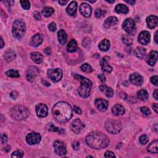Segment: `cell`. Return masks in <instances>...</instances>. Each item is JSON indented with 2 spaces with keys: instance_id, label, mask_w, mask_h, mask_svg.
<instances>
[{
  "instance_id": "cell-1",
  "label": "cell",
  "mask_w": 158,
  "mask_h": 158,
  "mask_svg": "<svg viewBox=\"0 0 158 158\" xmlns=\"http://www.w3.org/2000/svg\"><path fill=\"white\" fill-rule=\"evenodd\" d=\"M54 117L58 122L64 124L68 122L72 117V109L69 103L60 101L54 105L53 109Z\"/></svg>"
},
{
  "instance_id": "cell-2",
  "label": "cell",
  "mask_w": 158,
  "mask_h": 158,
  "mask_svg": "<svg viewBox=\"0 0 158 158\" xmlns=\"http://www.w3.org/2000/svg\"><path fill=\"white\" fill-rule=\"evenodd\" d=\"M109 142V139L106 135L99 132L90 133L86 137L87 144L95 149H101L107 147Z\"/></svg>"
},
{
  "instance_id": "cell-3",
  "label": "cell",
  "mask_w": 158,
  "mask_h": 158,
  "mask_svg": "<svg viewBox=\"0 0 158 158\" xmlns=\"http://www.w3.org/2000/svg\"><path fill=\"white\" fill-rule=\"evenodd\" d=\"M75 79L80 81L81 85L78 89V93L81 97L84 98H88L90 95L91 89L92 87V83L88 78L84 77L82 75L75 74L74 75Z\"/></svg>"
},
{
  "instance_id": "cell-4",
  "label": "cell",
  "mask_w": 158,
  "mask_h": 158,
  "mask_svg": "<svg viewBox=\"0 0 158 158\" xmlns=\"http://www.w3.org/2000/svg\"><path fill=\"white\" fill-rule=\"evenodd\" d=\"M29 114L28 109L21 105L15 106L10 110V114L12 117L17 120H21L27 118Z\"/></svg>"
},
{
  "instance_id": "cell-5",
  "label": "cell",
  "mask_w": 158,
  "mask_h": 158,
  "mask_svg": "<svg viewBox=\"0 0 158 158\" xmlns=\"http://www.w3.org/2000/svg\"><path fill=\"white\" fill-rule=\"evenodd\" d=\"M26 33V24L22 20H16L13 26V35L16 38H21Z\"/></svg>"
},
{
  "instance_id": "cell-6",
  "label": "cell",
  "mask_w": 158,
  "mask_h": 158,
  "mask_svg": "<svg viewBox=\"0 0 158 158\" xmlns=\"http://www.w3.org/2000/svg\"><path fill=\"white\" fill-rule=\"evenodd\" d=\"M122 124L118 120H109L106 121L105 123L106 130L108 132L112 133V134H116V133H118L122 130Z\"/></svg>"
},
{
  "instance_id": "cell-7",
  "label": "cell",
  "mask_w": 158,
  "mask_h": 158,
  "mask_svg": "<svg viewBox=\"0 0 158 158\" xmlns=\"http://www.w3.org/2000/svg\"><path fill=\"white\" fill-rule=\"evenodd\" d=\"M122 27L129 35H134L136 32L135 22L131 18H128L124 22Z\"/></svg>"
},
{
  "instance_id": "cell-8",
  "label": "cell",
  "mask_w": 158,
  "mask_h": 158,
  "mask_svg": "<svg viewBox=\"0 0 158 158\" xmlns=\"http://www.w3.org/2000/svg\"><path fill=\"white\" fill-rule=\"evenodd\" d=\"M48 76L54 82H58L61 80L63 75V70L59 69H50L48 70Z\"/></svg>"
},
{
  "instance_id": "cell-9",
  "label": "cell",
  "mask_w": 158,
  "mask_h": 158,
  "mask_svg": "<svg viewBox=\"0 0 158 158\" xmlns=\"http://www.w3.org/2000/svg\"><path fill=\"white\" fill-rule=\"evenodd\" d=\"M54 149L55 153L59 156H63L66 154L67 149L65 144L61 141H56L54 143Z\"/></svg>"
},
{
  "instance_id": "cell-10",
  "label": "cell",
  "mask_w": 158,
  "mask_h": 158,
  "mask_svg": "<svg viewBox=\"0 0 158 158\" xmlns=\"http://www.w3.org/2000/svg\"><path fill=\"white\" fill-rule=\"evenodd\" d=\"M41 135L38 133H30L26 137V141L28 144L33 145L38 144L41 141Z\"/></svg>"
},
{
  "instance_id": "cell-11",
  "label": "cell",
  "mask_w": 158,
  "mask_h": 158,
  "mask_svg": "<svg viewBox=\"0 0 158 158\" xmlns=\"http://www.w3.org/2000/svg\"><path fill=\"white\" fill-rule=\"evenodd\" d=\"M39 70L35 66H30L27 69L26 78L28 81L33 82L36 77L38 75Z\"/></svg>"
},
{
  "instance_id": "cell-12",
  "label": "cell",
  "mask_w": 158,
  "mask_h": 158,
  "mask_svg": "<svg viewBox=\"0 0 158 158\" xmlns=\"http://www.w3.org/2000/svg\"><path fill=\"white\" fill-rule=\"evenodd\" d=\"M84 127L85 124L79 119L74 120L71 124V130L75 133H80Z\"/></svg>"
},
{
  "instance_id": "cell-13",
  "label": "cell",
  "mask_w": 158,
  "mask_h": 158,
  "mask_svg": "<svg viewBox=\"0 0 158 158\" xmlns=\"http://www.w3.org/2000/svg\"><path fill=\"white\" fill-rule=\"evenodd\" d=\"M130 80L131 83L136 86H141L143 83V77L137 72L133 73L130 75Z\"/></svg>"
},
{
  "instance_id": "cell-14",
  "label": "cell",
  "mask_w": 158,
  "mask_h": 158,
  "mask_svg": "<svg viewBox=\"0 0 158 158\" xmlns=\"http://www.w3.org/2000/svg\"><path fill=\"white\" fill-rule=\"evenodd\" d=\"M138 41L142 45H148L151 40V35L148 31H143L139 34L138 37Z\"/></svg>"
},
{
  "instance_id": "cell-15",
  "label": "cell",
  "mask_w": 158,
  "mask_h": 158,
  "mask_svg": "<svg viewBox=\"0 0 158 158\" xmlns=\"http://www.w3.org/2000/svg\"><path fill=\"white\" fill-rule=\"evenodd\" d=\"M36 114L40 117H45L48 115V109L46 105L43 103H40L36 106Z\"/></svg>"
},
{
  "instance_id": "cell-16",
  "label": "cell",
  "mask_w": 158,
  "mask_h": 158,
  "mask_svg": "<svg viewBox=\"0 0 158 158\" xmlns=\"http://www.w3.org/2000/svg\"><path fill=\"white\" fill-rule=\"evenodd\" d=\"M96 108L101 112H105L107 110L108 107V102L102 98H97L95 101Z\"/></svg>"
},
{
  "instance_id": "cell-17",
  "label": "cell",
  "mask_w": 158,
  "mask_h": 158,
  "mask_svg": "<svg viewBox=\"0 0 158 158\" xmlns=\"http://www.w3.org/2000/svg\"><path fill=\"white\" fill-rule=\"evenodd\" d=\"M79 11H80V13L85 17H90L92 13V8L87 3H83L81 4L80 8H79Z\"/></svg>"
},
{
  "instance_id": "cell-18",
  "label": "cell",
  "mask_w": 158,
  "mask_h": 158,
  "mask_svg": "<svg viewBox=\"0 0 158 158\" xmlns=\"http://www.w3.org/2000/svg\"><path fill=\"white\" fill-rule=\"evenodd\" d=\"M43 41V36H41V35L37 33L32 36V38L30 41V45L33 47H37L42 43Z\"/></svg>"
},
{
  "instance_id": "cell-19",
  "label": "cell",
  "mask_w": 158,
  "mask_h": 158,
  "mask_svg": "<svg viewBox=\"0 0 158 158\" xmlns=\"http://www.w3.org/2000/svg\"><path fill=\"white\" fill-rule=\"evenodd\" d=\"M119 21L115 17L111 16L107 17L104 22V27L106 28H109L111 27L116 26L118 23Z\"/></svg>"
},
{
  "instance_id": "cell-20",
  "label": "cell",
  "mask_w": 158,
  "mask_h": 158,
  "mask_svg": "<svg viewBox=\"0 0 158 158\" xmlns=\"http://www.w3.org/2000/svg\"><path fill=\"white\" fill-rule=\"evenodd\" d=\"M147 23L149 28H154L157 26L158 18L156 16H149L147 18Z\"/></svg>"
},
{
  "instance_id": "cell-21",
  "label": "cell",
  "mask_w": 158,
  "mask_h": 158,
  "mask_svg": "<svg viewBox=\"0 0 158 158\" xmlns=\"http://www.w3.org/2000/svg\"><path fill=\"white\" fill-rule=\"evenodd\" d=\"M112 112L114 115L119 116V115H123L125 113V109L124 106L120 105H115L112 108Z\"/></svg>"
},
{
  "instance_id": "cell-22",
  "label": "cell",
  "mask_w": 158,
  "mask_h": 158,
  "mask_svg": "<svg viewBox=\"0 0 158 158\" xmlns=\"http://www.w3.org/2000/svg\"><path fill=\"white\" fill-rule=\"evenodd\" d=\"M77 3L75 1H72L66 9V11L68 14L70 16H75L77 13Z\"/></svg>"
},
{
  "instance_id": "cell-23",
  "label": "cell",
  "mask_w": 158,
  "mask_h": 158,
  "mask_svg": "<svg viewBox=\"0 0 158 158\" xmlns=\"http://www.w3.org/2000/svg\"><path fill=\"white\" fill-rule=\"evenodd\" d=\"M100 64L101 67V69L103 72L110 73L112 71V68L108 64L106 58H104L101 59Z\"/></svg>"
},
{
  "instance_id": "cell-24",
  "label": "cell",
  "mask_w": 158,
  "mask_h": 158,
  "mask_svg": "<svg viewBox=\"0 0 158 158\" xmlns=\"http://www.w3.org/2000/svg\"><path fill=\"white\" fill-rule=\"evenodd\" d=\"M58 36L59 42L60 45H64L65 44L67 39H68V36H67V33L64 30H59L58 32Z\"/></svg>"
},
{
  "instance_id": "cell-25",
  "label": "cell",
  "mask_w": 158,
  "mask_h": 158,
  "mask_svg": "<svg viewBox=\"0 0 158 158\" xmlns=\"http://www.w3.org/2000/svg\"><path fill=\"white\" fill-rule=\"evenodd\" d=\"M30 58L36 64H40L43 60V56L38 52H33L30 54Z\"/></svg>"
},
{
  "instance_id": "cell-26",
  "label": "cell",
  "mask_w": 158,
  "mask_h": 158,
  "mask_svg": "<svg viewBox=\"0 0 158 158\" xmlns=\"http://www.w3.org/2000/svg\"><path fill=\"white\" fill-rule=\"evenodd\" d=\"M157 60V52L156 51H152L149 54L148 59V63L151 66H153L156 64Z\"/></svg>"
},
{
  "instance_id": "cell-27",
  "label": "cell",
  "mask_w": 158,
  "mask_h": 158,
  "mask_svg": "<svg viewBox=\"0 0 158 158\" xmlns=\"http://www.w3.org/2000/svg\"><path fill=\"white\" fill-rule=\"evenodd\" d=\"M100 88L101 92L104 93L108 98H111L114 96V91L111 87H108L105 85H102L100 86Z\"/></svg>"
},
{
  "instance_id": "cell-28",
  "label": "cell",
  "mask_w": 158,
  "mask_h": 158,
  "mask_svg": "<svg viewBox=\"0 0 158 158\" xmlns=\"http://www.w3.org/2000/svg\"><path fill=\"white\" fill-rule=\"evenodd\" d=\"M78 49V46L77 41L74 39H72L67 46V50L69 53H74Z\"/></svg>"
},
{
  "instance_id": "cell-29",
  "label": "cell",
  "mask_w": 158,
  "mask_h": 158,
  "mask_svg": "<svg viewBox=\"0 0 158 158\" xmlns=\"http://www.w3.org/2000/svg\"><path fill=\"white\" fill-rule=\"evenodd\" d=\"M16 58V53L12 50H9L4 54V58L8 62H11Z\"/></svg>"
},
{
  "instance_id": "cell-30",
  "label": "cell",
  "mask_w": 158,
  "mask_h": 158,
  "mask_svg": "<svg viewBox=\"0 0 158 158\" xmlns=\"http://www.w3.org/2000/svg\"><path fill=\"white\" fill-rule=\"evenodd\" d=\"M99 48L102 51H107L110 48V42L107 39L102 40L99 43Z\"/></svg>"
},
{
  "instance_id": "cell-31",
  "label": "cell",
  "mask_w": 158,
  "mask_h": 158,
  "mask_svg": "<svg viewBox=\"0 0 158 158\" xmlns=\"http://www.w3.org/2000/svg\"><path fill=\"white\" fill-rule=\"evenodd\" d=\"M115 10L119 14H127L129 13L128 7L122 4H117L116 6H115Z\"/></svg>"
},
{
  "instance_id": "cell-32",
  "label": "cell",
  "mask_w": 158,
  "mask_h": 158,
  "mask_svg": "<svg viewBox=\"0 0 158 158\" xmlns=\"http://www.w3.org/2000/svg\"><path fill=\"white\" fill-rule=\"evenodd\" d=\"M149 95L147 90H145L144 89L140 90L138 91V92L137 93V98L141 101H146L148 99Z\"/></svg>"
},
{
  "instance_id": "cell-33",
  "label": "cell",
  "mask_w": 158,
  "mask_h": 158,
  "mask_svg": "<svg viewBox=\"0 0 158 158\" xmlns=\"http://www.w3.org/2000/svg\"><path fill=\"white\" fill-rule=\"evenodd\" d=\"M135 56L139 59H143L146 55V50L142 47H137L134 51Z\"/></svg>"
},
{
  "instance_id": "cell-34",
  "label": "cell",
  "mask_w": 158,
  "mask_h": 158,
  "mask_svg": "<svg viewBox=\"0 0 158 158\" xmlns=\"http://www.w3.org/2000/svg\"><path fill=\"white\" fill-rule=\"evenodd\" d=\"M157 144H158V142L157 140H155L153 142H152L148 147V149H147L148 151L150 153L157 154L158 152Z\"/></svg>"
},
{
  "instance_id": "cell-35",
  "label": "cell",
  "mask_w": 158,
  "mask_h": 158,
  "mask_svg": "<svg viewBox=\"0 0 158 158\" xmlns=\"http://www.w3.org/2000/svg\"><path fill=\"white\" fill-rule=\"evenodd\" d=\"M47 129L49 131L51 132H58L60 134H61L62 133L64 132V130L62 129H59L58 127H56L53 123H50L48 125Z\"/></svg>"
},
{
  "instance_id": "cell-36",
  "label": "cell",
  "mask_w": 158,
  "mask_h": 158,
  "mask_svg": "<svg viewBox=\"0 0 158 158\" xmlns=\"http://www.w3.org/2000/svg\"><path fill=\"white\" fill-rule=\"evenodd\" d=\"M41 13L45 17H50L54 13V9L51 7H45L42 10Z\"/></svg>"
},
{
  "instance_id": "cell-37",
  "label": "cell",
  "mask_w": 158,
  "mask_h": 158,
  "mask_svg": "<svg viewBox=\"0 0 158 158\" xmlns=\"http://www.w3.org/2000/svg\"><path fill=\"white\" fill-rule=\"evenodd\" d=\"M122 40L123 43L127 46H130L133 43L132 38L128 35H124L122 36Z\"/></svg>"
},
{
  "instance_id": "cell-38",
  "label": "cell",
  "mask_w": 158,
  "mask_h": 158,
  "mask_svg": "<svg viewBox=\"0 0 158 158\" xmlns=\"http://www.w3.org/2000/svg\"><path fill=\"white\" fill-rule=\"evenodd\" d=\"M6 74L8 77H13V78H17L19 77V73L17 70H9L6 72Z\"/></svg>"
},
{
  "instance_id": "cell-39",
  "label": "cell",
  "mask_w": 158,
  "mask_h": 158,
  "mask_svg": "<svg viewBox=\"0 0 158 158\" xmlns=\"http://www.w3.org/2000/svg\"><path fill=\"white\" fill-rule=\"evenodd\" d=\"M81 69L83 72H87V73H90V72H92L93 71V69L92 68V66L89 65L88 64H87V63L83 64L81 66Z\"/></svg>"
},
{
  "instance_id": "cell-40",
  "label": "cell",
  "mask_w": 158,
  "mask_h": 158,
  "mask_svg": "<svg viewBox=\"0 0 158 158\" xmlns=\"http://www.w3.org/2000/svg\"><path fill=\"white\" fill-rule=\"evenodd\" d=\"M20 3L22 6V7L24 9L28 10L30 8V3L29 1H27V0H25V1H21Z\"/></svg>"
},
{
  "instance_id": "cell-41",
  "label": "cell",
  "mask_w": 158,
  "mask_h": 158,
  "mask_svg": "<svg viewBox=\"0 0 158 158\" xmlns=\"http://www.w3.org/2000/svg\"><path fill=\"white\" fill-rule=\"evenodd\" d=\"M149 141V137L147 135H143L139 137V142L142 144H147Z\"/></svg>"
},
{
  "instance_id": "cell-42",
  "label": "cell",
  "mask_w": 158,
  "mask_h": 158,
  "mask_svg": "<svg viewBox=\"0 0 158 158\" xmlns=\"http://www.w3.org/2000/svg\"><path fill=\"white\" fill-rule=\"evenodd\" d=\"M23 156V153L21 150L16 151L11 155L12 157H22Z\"/></svg>"
},
{
  "instance_id": "cell-43",
  "label": "cell",
  "mask_w": 158,
  "mask_h": 158,
  "mask_svg": "<svg viewBox=\"0 0 158 158\" xmlns=\"http://www.w3.org/2000/svg\"><path fill=\"white\" fill-rule=\"evenodd\" d=\"M106 13V12L102 11L101 9H97L95 11V16L97 18H100L101 17H102L103 16H105Z\"/></svg>"
},
{
  "instance_id": "cell-44",
  "label": "cell",
  "mask_w": 158,
  "mask_h": 158,
  "mask_svg": "<svg viewBox=\"0 0 158 158\" xmlns=\"http://www.w3.org/2000/svg\"><path fill=\"white\" fill-rule=\"evenodd\" d=\"M140 110L141 112L145 115H149L151 114V111L149 110V109L147 107H142Z\"/></svg>"
},
{
  "instance_id": "cell-45",
  "label": "cell",
  "mask_w": 158,
  "mask_h": 158,
  "mask_svg": "<svg viewBox=\"0 0 158 158\" xmlns=\"http://www.w3.org/2000/svg\"><path fill=\"white\" fill-rule=\"evenodd\" d=\"M151 83L154 84L155 86H157L158 85V83H157V81H158V77L157 75H154V76H153L151 77Z\"/></svg>"
},
{
  "instance_id": "cell-46",
  "label": "cell",
  "mask_w": 158,
  "mask_h": 158,
  "mask_svg": "<svg viewBox=\"0 0 158 158\" xmlns=\"http://www.w3.org/2000/svg\"><path fill=\"white\" fill-rule=\"evenodd\" d=\"M48 28H49L51 32H55L56 30V28H57V27H56V25L55 23L54 22H52L51 23L50 25H49V27H48Z\"/></svg>"
},
{
  "instance_id": "cell-47",
  "label": "cell",
  "mask_w": 158,
  "mask_h": 158,
  "mask_svg": "<svg viewBox=\"0 0 158 158\" xmlns=\"http://www.w3.org/2000/svg\"><path fill=\"white\" fill-rule=\"evenodd\" d=\"M105 157H115V156L113 152L110 151H107L105 154Z\"/></svg>"
},
{
  "instance_id": "cell-48",
  "label": "cell",
  "mask_w": 158,
  "mask_h": 158,
  "mask_svg": "<svg viewBox=\"0 0 158 158\" xmlns=\"http://www.w3.org/2000/svg\"><path fill=\"white\" fill-rule=\"evenodd\" d=\"M1 142L2 144L6 143L8 142V137L5 134H2L1 136Z\"/></svg>"
},
{
  "instance_id": "cell-49",
  "label": "cell",
  "mask_w": 158,
  "mask_h": 158,
  "mask_svg": "<svg viewBox=\"0 0 158 158\" xmlns=\"http://www.w3.org/2000/svg\"><path fill=\"white\" fill-rule=\"evenodd\" d=\"M72 148L74 150H78L79 148V147H80V144H79L78 142H74L72 143Z\"/></svg>"
},
{
  "instance_id": "cell-50",
  "label": "cell",
  "mask_w": 158,
  "mask_h": 158,
  "mask_svg": "<svg viewBox=\"0 0 158 158\" xmlns=\"http://www.w3.org/2000/svg\"><path fill=\"white\" fill-rule=\"evenodd\" d=\"M33 16H34V18L36 20L40 21L41 19V15H40V13H38V12H35V13L33 14Z\"/></svg>"
},
{
  "instance_id": "cell-51",
  "label": "cell",
  "mask_w": 158,
  "mask_h": 158,
  "mask_svg": "<svg viewBox=\"0 0 158 158\" xmlns=\"http://www.w3.org/2000/svg\"><path fill=\"white\" fill-rule=\"evenodd\" d=\"M10 96L11 97V98H13V100H16L18 97V93L14 91V92H13L11 93Z\"/></svg>"
},
{
  "instance_id": "cell-52",
  "label": "cell",
  "mask_w": 158,
  "mask_h": 158,
  "mask_svg": "<svg viewBox=\"0 0 158 158\" xmlns=\"http://www.w3.org/2000/svg\"><path fill=\"white\" fill-rule=\"evenodd\" d=\"M74 111L78 114H82V110L80 109V108L77 106H74Z\"/></svg>"
},
{
  "instance_id": "cell-53",
  "label": "cell",
  "mask_w": 158,
  "mask_h": 158,
  "mask_svg": "<svg viewBox=\"0 0 158 158\" xmlns=\"http://www.w3.org/2000/svg\"><path fill=\"white\" fill-rule=\"evenodd\" d=\"M98 78L100 79V80L102 82H106V77L104 74H101L98 75Z\"/></svg>"
},
{
  "instance_id": "cell-54",
  "label": "cell",
  "mask_w": 158,
  "mask_h": 158,
  "mask_svg": "<svg viewBox=\"0 0 158 158\" xmlns=\"http://www.w3.org/2000/svg\"><path fill=\"white\" fill-rule=\"evenodd\" d=\"M157 95H158V92H157V90L156 89V90H154V93H153V97H154V99L156 100H158V96H157Z\"/></svg>"
},
{
  "instance_id": "cell-55",
  "label": "cell",
  "mask_w": 158,
  "mask_h": 158,
  "mask_svg": "<svg viewBox=\"0 0 158 158\" xmlns=\"http://www.w3.org/2000/svg\"><path fill=\"white\" fill-rule=\"evenodd\" d=\"M44 51L47 54V55H50L51 54V50H50V48H46Z\"/></svg>"
},
{
  "instance_id": "cell-56",
  "label": "cell",
  "mask_w": 158,
  "mask_h": 158,
  "mask_svg": "<svg viewBox=\"0 0 158 158\" xmlns=\"http://www.w3.org/2000/svg\"><path fill=\"white\" fill-rule=\"evenodd\" d=\"M153 108L154 111L156 113H158V106H157V104H154L153 105Z\"/></svg>"
},
{
  "instance_id": "cell-57",
  "label": "cell",
  "mask_w": 158,
  "mask_h": 158,
  "mask_svg": "<svg viewBox=\"0 0 158 158\" xmlns=\"http://www.w3.org/2000/svg\"><path fill=\"white\" fill-rule=\"evenodd\" d=\"M58 3L61 6H64L68 3V1H59Z\"/></svg>"
},
{
  "instance_id": "cell-58",
  "label": "cell",
  "mask_w": 158,
  "mask_h": 158,
  "mask_svg": "<svg viewBox=\"0 0 158 158\" xmlns=\"http://www.w3.org/2000/svg\"><path fill=\"white\" fill-rule=\"evenodd\" d=\"M157 35H158V31H156L155 35H154V41L156 42V43L157 44L158 43V41H157Z\"/></svg>"
},
{
  "instance_id": "cell-59",
  "label": "cell",
  "mask_w": 158,
  "mask_h": 158,
  "mask_svg": "<svg viewBox=\"0 0 158 158\" xmlns=\"http://www.w3.org/2000/svg\"><path fill=\"white\" fill-rule=\"evenodd\" d=\"M1 40V48H3L4 45V43L2 37H1V40Z\"/></svg>"
},
{
  "instance_id": "cell-60",
  "label": "cell",
  "mask_w": 158,
  "mask_h": 158,
  "mask_svg": "<svg viewBox=\"0 0 158 158\" xmlns=\"http://www.w3.org/2000/svg\"><path fill=\"white\" fill-rule=\"evenodd\" d=\"M125 2L127 3H129V4H133L135 3V1H133H133H127V0H126Z\"/></svg>"
},
{
  "instance_id": "cell-61",
  "label": "cell",
  "mask_w": 158,
  "mask_h": 158,
  "mask_svg": "<svg viewBox=\"0 0 158 158\" xmlns=\"http://www.w3.org/2000/svg\"><path fill=\"white\" fill-rule=\"evenodd\" d=\"M5 149H4V151H6V153H8V152L11 150V148L9 147H6V148H4Z\"/></svg>"
},
{
  "instance_id": "cell-62",
  "label": "cell",
  "mask_w": 158,
  "mask_h": 158,
  "mask_svg": "<svg viewBox=\"0 0 158 158\" xmlns=\"http://www.w3.org/2000/svg\"><path fill=\"white\" fill-rule=\"evenodd\" d=\"M108 3H114V0H112V1H106Z\"/></svg>"
},
{
  "instance_id": "cell-63",
  "label": "cell",
  "mask_w": 158,
  "mask_h": 158,
  "mask_svg": "<svg viewBox=\"0 0 158 158\" xmlns=\"http://www.w3.org/2000/svg\"><path fill=\"white\" fill-rule=\"evenodd\" d=\"M88 1L89 2H90V3H95V2H96V1H90V0H88Z\"/></svg>"
}]
</instances>
